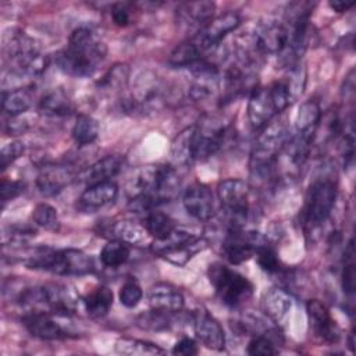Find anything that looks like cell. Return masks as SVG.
Returning <instances> with one entry per match:
<instances>
[{
	"label": "cell",
	"mask_w": 356,
	"mask_h": 356,
	"mask_svg": "<svg viewBox=\"0 0 356 356\" xmlns=\"http://www.w3.org/2000/svg\"><path fill=\"white\" fill-rule=\"evenodd\" d=\"M181 186L172 165L150 164L138 168L127 182V195L134 209L145 211L172 200Z\"/></svg>",
	"instance_id": "obj_1"
},
{
	"label": "cell",
	"mask_w": 356,
	"mask_h": 356,
	"mask_svg": "<svg viewBox=\"0 0 356 356\" xmlns=\"http://www.w3.org/2000/svg\"><path fill=\"white\" fill-rule=\"evenodd\" d=\"M106 53L107 47L100 38L92 29L81 26L72 31L67 47L56 54L54 61L64 74L86 78L97 70Z\"/></svg>",
	"instance_id": "obj_2"
},
{
	"label": "cell",
	"mask_w": 356,
	"mask_h": 356,
	"mask_svg": "<svg viewBox=\"0 0 356 356\" xmlns=\"http://www.w3.org/2000/svg\"><path fill=\"white\" fill-rule=\"evenodd\" d=\"M26 266L56 275H85L95 270L93 259L78 249L39 250L26 260Z\"/></svg>",
	"instance_id": "obj_3"
},
{
	"label": "cell",
	"mask_w": 356,
	"mask_h": 356,
	"mask_svg": "<svg viewBox=\"0 0 356 356\" xmlns=\"http://www.w3.org/2000/svg\"><path fill=\"white\" fill-rule=\"evenodd\" d=\"M207 275L218 299L229 307L243 305L253 295L252 282L238 271L221 263L210 264Z\"/></svg>",
	"instance_id": "obj_4"
},
{
	"label": "cell",
	"mask_w": 356,
	"mask_h": 356,
	"mask_svg": "<svg viewBox=\"0 0 356 356\" xmlns=\"http://www.w3.org/2000/svg\"><path fill=\"white\" fill-rule=\"evenodd\" d=\"M21 303L46 307L51 314L68 316L76 310L78 299L75 293L60 284H46L29 288L21 293Z\"/></svg>",
	"instance_id": "obj_5"
},
{
	"label": "cell",
	"mask_w": 356,
	"mask_h": 356,
	"mask_svg": "<svg viewBox=\"0 0 356 356\" xmlns=\"http://www.w3.org/2000/svg\"><path fill=\"white\" fill-rule=\"evenodd\" d=\"M337 199V185L328 177L314 179L306 195L305 222L309 228H318L330 217Z\"/></svg>",
	"instance_id": "obj_6"
},
{
	"label": "cell",
	"mask_w": 356,
	"mask_h": 356,
	"mask_svg": "<svg viewBox=\"0 0 356 356\" xmlns=\"http://www.w3.org/2000/svg\"><path fill=\"white\" fill-rule=\"evenodd\" d=\"M217 195L228 220V229L243 228L249 216V185L239 178H229L218 184Z\"/></svg>",
	"instance_id": "obj_7"
},
{
	"label": "cell",
	"mask_w": 356,
	"mask_h": 356,
	"mask_svg": "<svg viewBox=\"0 0 356 356\" xmlns=\"http://www.w3.org/2000/svg\"><path fill=\"white\" fill-rule=\"evenodd\" d=\"M229 134V124L217 115H203L195 124L193 135V157L204 160L216 154L225 143Z\"/></svg>",
	"instance_id": "obj_8"
},
{
	"label": "cell",
	"mask_w": 356,
	"mask_h": 356,
	"mask_svg": "<svg viewBox=\"0 0 356 356\" xmlns=\"http://www.w3.org/2000/svg\"><path fill=\"white\" fill-rule=\"evenodd\" d=\"M266 243H268L267 238L257 231L229 228L222 242V253L231 264H241L254 256L257 249Z\"/></svg>",
	"instance_id": "obj_9"
},
{
	"label": "cell",
	"mask_w": 356,
	"mask_h": 356,
	"mask_svg": "<svg viewBox=\"0 0 356 356\" xmlns=\"http://www.w3.org/2000/svg\"><path fill=\"white\" fill-rule=\"evenodd\" d=\"M241 24V18L234 11H227L211 18L195 36L193 42L202 50V53L207 50H213L217 47L221 40L232 31H235Z\"/></svg>",
	"instance_id": "obj_10"
},
{
	"label": "cell",
	"mask_w": 356,
	"mask_h": 356,
	"mask_svg": "<svg viewBox=\"0 0 356 356\" xmlns=\"http://www.w3.org/2000/svg\"><path fill=\"white\" fill-rule=\"evenodd\" d=\"M182 203L186 213L199 221H207L216 214L214 195L204 184L189 185L182 195Z\"/></svg>",
	"instance_id": "obj_11"
},
{
	"label": "cell",
	"mask_w": 356,
	"mask_h": 356,
	"mask_svg": "<svg viewBox=\"0 0 356 356\" xmlns=\"http://www.w3.org/2000/svg\"><path fill=\"white\" fill-rule=\"evenodd\" d=\"M306 312L310 328L317 338L327 343H335L339 339V330L324 303L317 299H310L306 303Z\"/></svg>",
	"instance_id": "obj_12"
},
{
	"label": "cell",
	"mask_w": 356,
	"mask_h": 356,
	"mask_svg": "<svg viewBox=\"0 0 356 356\" xmlns=\"http://www.w3.org/2000/svg\"><path fill=\"white\" fill-rule=\"evenodd\" d=\"M277 110L274 102L270 95L268 88L256 86L250 95L248 102V118L253 129L264 128L271 120L277 115Z\"/></svg>",
	"instance_id": "obj_13"
},
{
	"label": "cell",
	"mask_w": 356,
	"mask_h": 356,
	"mask_svg": "<svg viewBox=\"0 0 356 356\" xmlns=\"http://www.w3.org/2000/svg\"><path fill=\"white\" fill-rule=\"evenodd\" d=\"M253 36L257 42L260 51L267 54L280 56L288 44V32L284 24L275 21H267L260 24L254 31Z\"/></svg>",
	"instance_id": "obj_14"
},
{
	"label": "cell",
	"mask_w": 356,
	"mask_h": 356,
	"mask_svg": "<svg viewBox=\"0 0 356 356\" xmlns=\"http://www.w3.org/2000/svg\"><path fill=\"white\" fill-rule=\"evenodd\" d=\"M193 330L197 339L209 349L222 350L225 346V334L220 323L206 310L193 313Z\"/></svg>",
	"instance_id": "obj_15"
},
{
	"label": "cell",
	"mask_w": 356,
	"mask_h": 356,
	"mask_svg": "<svg viewBox=\"0 0 356 356\" xmlns=\"http://www.w3.org/2000/svg\"><path fill=\"white\" fill-rule=\"evenodd\" d=\"M22 324L31 335L40 339L56 341L67 337V332L63 330V327L56 323L46 312H33L24 316Z\"/></svg>",
	"instance_id": "obj_16"
},
{
	"label": "cell",
	"mask_w": 356,
	"mask_h": 356,
	"mask_svg": "<svg viewBox=\"0 0 356 356\" xmlns=\"http://www.w3.org/2000/svg\"><path fill=\"white\" fill-rule=\"evenodd\" d=\"M124 164V159L118 154H108L96 163L86 167L83 171L78 174V179L82 182H86L89 185L111 181L113 177H115Z\"/></svg>",
	"instance_id": "obj_17"
},
{
	"label": "cell",
	"mask_w": 356,
	"mask_h": 356,
	"mask_svg": "<svg viewBox=\"0 0 356 356\" xmlns=\"http://www.w3.org/2000/svg\"><path fill=\"white\" fill-rule=\"evenodd\" d=\"M149 305L152 309L178 313L184 307V296L182 293L171 284L159 282L149 289Z\"/></svg>",
	"instance_id": "obj_18"
},
{
	"label": "cell",
	"mask_w": 356,
	"mask_h": 356,
	"mask_svg": "<svg viewBox=\"0 0 356 356\" xmlns=\"http://www.w3.org/2000/svg\"><path fill=\"white\" fill-rule=\"evenodd\" d=\"M292 296L282 288L268 289L261 299L263 313L277 324L286 318L292 309Z\"/></svg>",
	"instance_id": "obj_19"
},
{
	"label": "cell",
	"mask_w": 356,
	"mask_h": 356,
	"mask_svg": "<svg viewBox=\"0 0 356 356\" xmlns=\"http://www.w3.org/2000/svg\"><path fill=\"white\" fill-rule=\"evenodd\" d=\"M213 1H191L178 7V19L188 28H196L199 32L211 18L214 13ZM196 32V33H197Z\"/></svg>",
	"instance_id": "obj_20"
},
{
	"label": "cell",
	"mask_w": 356,
	"mask_h": 356,
	"mask_svg": "<svg viewBox=\"0 0 356 356\" xmlns=\"http://www.w3.org/2000/svg\"><path fill=\"white\" fill-rule=\"evenodd\" d=\"M117 195L118 186L113 181H104L89 185L79 197V209L96 210L114 202Z\"/></svg>",
	"instance_id": "obj_21"
},
{
	"label": "cell",
	"mask_w": 356,
	"mask_h": 356,
	"mask_svg": "<svg viewBox=\"0 0 356 356\" xmlns=\"http://www.w3.org/2000/svg\"><path fill=\"white\" fill-rule=\"evenodd\" d=\"M321 120V110L316 100H306L300 104L295 117V134L314 140Z\"/></svg>",
	"instance_id": "obj_22"
},
{
	"label": "cell",
	"mask_w": 356,
	"mask_h": 356,
	"mask_svg": "<svg viewBox=\"0 0 356 356\" xmlns=\"http://www.w3.org/2000/svg\"><path fill=\"white\" fill-rule=\"evenodd\" d=\"M199 238H202V229H199L196 227L177 225L167 238L154 241L152 243V252L163 257L165 253L175 250L189 242L199 239Z\"/></svg>",
	"instance_id": "obj_23"
},
{
	"label": "cell",
	"mask_w": 356,
	"mask_h": 356,
	"mask_svg": "<svg viewBox=\"0 0 356 356\" xmlns=\"http://www.w3.org/2000/svg\"><path fill=\"white\" fill-rule=\"evenodd\" d=\"M108 234L113 239H118L135 246L147 245L152 238L143 225L129 220H120L111 222L108 227Z\"/></svg>",
	"instance_id": "obj_24"
},
{
	"label": "cell",
	"mask_w": 356,
	"mask_h": 356,
	"mask_svg": "<svg viewBox=\"0 0 356 356\" xmlns=\"http://www.w3.org/2000/svg\"><path fill=\"white\" fill-rule=\"evenodd\" d=\"M72 181V174L65 167H44L38 175L36 185L44 195H56Z\"/></svg>",
	"instance_id": "obj_25"
},
{
	"label": "cell",
	"mask_w": 356,
	"mask_h": 356,
	"mask_svg": "<svg viewBox=\"0 0 356 356\" xmlns=\"http://www.w3.org/2000/svg\"><path fill=\"white\" fill-rule=\"evenodd\" d=\"M193 135H195V125H191L181 131L171 145V156L174 163L178 165L191 164L193 157Z\"/></svg>",
	"instance_id": "obj_26"
},
{
	"label": "cell",
	"mask_w": 356,
	"mask_h": 356,
	"mask_svg": "<svg viewBox=\"0 0 356 356\" xmlns=\"http://www.w3.org/2000/svg\"><path fill=\"white\" fill-rule=\"evenodd\" d=\"M83 305L89 316L103 317L113 306V292L104 285L96 286L83 298Z\"/></svg>",
	"instance_id": "obj_27"
},
{
	"label": "cell",
	"mask_w": 356,
	"mask_h": 356,
	"mask_svg": "<svg viewBox=\"0 0 356 356\" xmlns=\"http://www.w3.org/2000/svg\"><path fill=\"white\" fill-rule=\"evenodd\" d=\"M203 58L202 50L191 39L179 43L170 54L168 64L175 68H191Z\"/></svg>",
	"instance_id": "obj_28"
},
{
	"label": "cell",
	"mask_w": 356,
	"mask_h": 356,
	"mask_svg": "<svg viewBox=\"0 0 356 356\" xmlns=\"http://www.w3.org/2000/svg\"><path fill=\"white\" fill-rule=\"evenodd\" d=\"M32 104V95L26 88L4 90L1 93V107L11 117L25 113Z\"/></svg>",
	"instance_id": "obj_29"
},
{
	"label": "cell",
	"mask_w": 356,
	"mask_h": 356,
	"mask_svg": "<svg viewBox=\"0 0 356 356\" xmlns=\"http://www.w3.org/2000/svg\"><path fill=\"white\" fill-rule=\"evenodd\" d=\"M115 350L125 356H156L165 353L159 345L136 338H120L115 342Z\"/></svg>",
	"instance_id": "obj_30"
},
{
	"label": "cell",
	"mask_w": 356,
	"mask_h": 356,
	"mask_svg": "<svg viewBox=\"0 0 356 356\" xmlns=\"http://www.w3.org/2000/svg\"><path fill=\"white\" fill-rule=\"evenodd\" d=\"M143 227L152 238L160 241L167 238L171 234V231L177 227V224L170 216L161 211H147L143 220Z\"/></svg>",
	"instance_id": "obj_31"
},
{
	"label": "cell",
	"mask_w": 356,
	"mask_h": 356,
	"mask_svg": "<svg viewBox=\"0 0 356 356\" xmlns=\"http://www.w3.org/2000/svg\"><path fill=\"white\" fill-rule=\"evenodd\" d=\"M129 253L131 249L128 243L118 239H111L103 246L100 252V261L106 267L115 268L127 263V260L129 259Z\"/></svg>",
	"instance_id": "obj_32"
},
{
	"label": "cell",
	"mask_w": 356,
	"mask_h": 356,
	"mask_svg": "<svg viewBox=\"0 0 356 356\" xmlns=\"http://www.w3.org/2000/svg\"><path fill=\"white\" fill-rule=\"evenodd\" d=\"M97 136H99L97 121L88 114L79 115L72 127V138L75 143H78L79 146L90 145L92 142L96 140Z\"/></svg>",
	"instance_id": "obj_33"
},
{
	"label": "cell",
	"mask_w": 356,
	"mask_h": 356,
	"mask_svg": "<svg viewBox=\"0 0 356 356\" xmlns=\"http://www.w3.org/2000/svg\"><path fill=\"white\" fill-rule=\"evenodd\" d=\"M42 113L47 115H65L71 111V103L65 93L60 89L49 92L39 103Z\"/></svg>",
	"instance_id": "obj_34"
},
{
	"label": "cell",
	"mask_w": 356,
	"mask_h": 356,
	"mask_svg": "<svg viewBox=\"0 0 356 356\" xmlns=\"http://www.w3.org/2000/svg\"><path fill=\"white\" fill-rule=\"evenodd\" d=\"M275 331L270 330L266 334H260V335H253V338L250 339V342L248 343V349L246 352L252 356H271V355H277L278 349L275 348L277 345V335L274 337Z\"/></svg>",
	"instance_id": "obj_35"
},
{
	"label": "cell",
	"mask_w": 356,
	"mask_h": 356,
	"mask_svg": "<svg viewBox=\"0 0 356 356\" xmlns=\"http://www.w3.org/2000/svg\"><path fill=\"white\" fill-rule=\"evenodd\" d=\"M207 243H209V242H207L206 239L199 238V239H196V241H193V242H189V243H186V245H184V246L175 249V250H171V252L165 253L163 257H164L165 260H168V261L177 264V266H184V264H185L188 260H191L196 253H199V252H202L203 249H206V248H207Z\"/></svg>",
	"instance_id": "obj_36"
},
{
	"label": "cell",
	"mask_w": 356,
	"mask_h": 356,
	"mask_svg": "<svg viewBox=\"0 0 356 356\" xmlns=\"http://www.w3.org/2000/svg\"><path fill=\"white\" fill-rule=\"evenodd\" d=\"M32 220L36 225L44 229H57L58 228V214L57 210L49 203H39L32 211Z\"/></svg>",
	"instance_id": "obj_37"
},
{
	"label": "cell",
	"mask_w": 356,
	"mask_h": 356,
	"mask_svg": "<svg viewBox=\"0 0 356 356\" xmlns=\"http://www.w3.org/2000/svg\"><path fill=\"white\" fill-rule=\"evenodd\" d=\"M355 249H353V239L349 241L345 249L343 257V268H342V288L343 292L348 295H353L355 292Z\"/></svg>",
	"instance_id": "obj_38"
},
{
	"label": "cell",
	"mask_w": 356,
	"mask_h": 356,
	"mask_svg": "<svg viewBox=\"0 0 356 356\" xmlns=\"http://www.w3.org/2000/svg\"><path fill=\"white\" fill-rule=\"evenodd\" d=\"M171 314L172 313L152 309V312L140 314L138 317V325L146 330H165L171 324Z\"/></svg>",
	"instance_id": "obj_39"
},
{
	"label": "cell",
	"mask_w": 356,
	"mask_h": 356,
	"mask_svg": "<svg viewBox=\"0 0 356 356\" xmlns=\"http://www.w3.org/2000/svg\"><path fill=\"white\" fill-rule=\"evenodd\" d=\"M256 259H257V264L260 266V268L268 274H277L282 270V264L278 259L277 252L271 248V245L266 243L261 248L257 249V252L254 253Z\"/></svg>",
	"instance_id": "obj_40"
},
{
	"label": "cell",
	"mask_w": 356,
	"mask_h": 356,
	"mask_svg": "<svg viewBox=\"0 0 356 356\" xmlns=\"http://www.w3.org/2000/svg\"><path fill=\"white\" fill-rule=\"evenodd\" d=\"M128 81V67L125 64H117L110 68L104 76L99 81V86L103 89L114 90L122 88Z\"/></svg>",
	"instance_id": "obj_41"
},
{
	"label": "cell",
	"mask_w": 356,
	"mask_h": 356,
	"mask_svg": "<svg viewBox=\"0 0 356 356\" xmlns=\"http://www.w3.org/2000/svg\"><path fill=\"white\" fill-rule=\"evenodd\" d=\"M142 296H143L142 288H140V285L135 280L125 281L124 285L120 289V293H118L121 305L128 307V309H132V307L138 306V303L140 302Z\"/></svg>",
	"instance_id": "obj_42"
},
{
	"label": "cell",
	"mask_w": 356,
	"mask_h": 356,
	"mask_svg": "<svg viewBox=\"0 0 356 356\" xmlns=\"http://www.w3.org/2000/svg\"><path fill=\"white\" fill-rule=\"evenodd\" d=\"M25 152V146L22 142H10L3 146L0 152V167L1 170H6L10 164H13L17 159H19Z\"/></svg>",
	"instance_id": "obj_43"
},
{
	"label": "cell",
	"mask_w": 356,
	"mask_h": 356,
	"mask_svg": "<svg viewBox=\"0 0 356 356\" xmlns=\"http://www.w3.org/2000/svg\"><path fill=\"white\" fill-rule=\"evenodd\" d=\"M24 188H25V185L21 181H7V179H3L1 185H0L1 202L6 203L8 200L15 199L17 196H19L24 192Z\"/></svg>",
	"instance_id": "obj_44"
},
{
	"label": "cell",
	"mask_w": 356,
	"mask_h": 356,
	"mask_svg": "<svg viewBox=\"0 0 356 356\" xmlns=\"http://www.w3.org/2000/svg\"><path fill=\"white\" fill-rule=\"evenodd\" d=\"M131 10L124 3H117L111 7V19L117 26H127L131 22Z\"/></svg>",
	"instance_id": "obj_45"
},
{
	"label": "cell",
	"mask_w": 356,
	"mask_h": 356,
	"mask_svg": "<svg viewBox=\"0 0 356 356\" xmlns=\"http://www.w3.org/2000/svg\"><path fill=\"white\" fill-rule=\"evenodd\" d=\"M174 355H182V356H192L197 353L196 342L189 337H182L172 348Z\"/></svg>",
	"instance_id": "obj_46"
},
{
	"label": "cell",
	"mask_w": 356,
	"mask_h": 356,
	"mask_svg": "<svg viewBox=\"0 0 356 356\" xmlns=\"http://www.w3.org/2000/svg\"><path fill=\"white\" fill-rule=\"evenodd\" d=\"M355 1H342V0H331L328 1V6L337 11V13H343L348 11L350 7H353Z\"/></svg>",
	"instance_id": "obj_47"
},
{
	"label": "cell",
	"mask_w": 356,
	"mask_h": 356,
	"mask_svg": "<svg viewBox=\"0 0 356 356\" xmlns=\"http://www.w3.org/2000/svg\"><path fill=\"white\" fill-rule=\"evenodd\" d=\"M26 122L25 121H21V120H15V121H10L7 129L8 132H11L13 135H18V134H22L25 129H26Z\"/></svg>",
	"instance_id": "obj_48"
}]
</instances>
